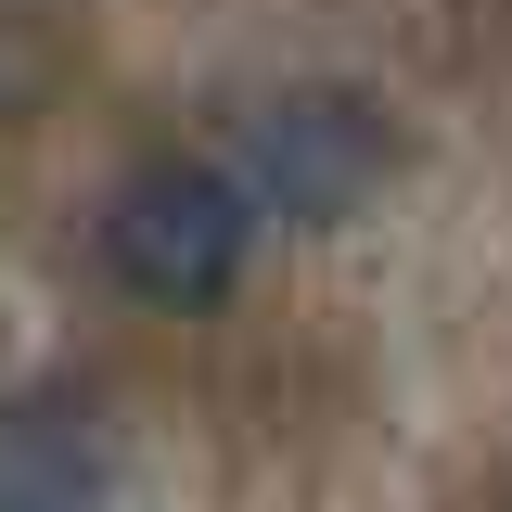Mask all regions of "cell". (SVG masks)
<instances>
[{
  "instance_id": "7a4b0ae2",
  "label": "cell",
  "mask_w": 512,
  "mask_h": 512,
  "mask_svg": "<svg viewBox=\"0 0 512 512\" xmlns=\"http://www.w3.org/2000/svg\"><path fill=\"white\" fill-rule=\"evenodd\" d=\"M244 180H256L269 218L333 231V218H359V205L397 180V128H384L359 90H282V103L244 116Z\"/></svg>"
},
{
  "instance_id": "3957f363",
  "label": "cell",
  "mask_w": 512,
  "mask_h": 512,
  "mask_svg": "<svg viewBox=\"0 0 512 512\" xmlns=\"http://www.w3.org/2000/svg\"><path fill=\"white\" fill-rule=\"evenodd\" d=\"M116 500V436L90 397H0V512H103Z\"/></svg>"
},
{
  "instance_id": "6da1fadb",
  "label": "cell",
  "mask_w": 512,
  "mask_h": 512,
  "mask_svg": "<svg viewBox=\"0 0 512 512\" xmlns=\"http://www.w3.org/2000/svg\"><path fill=\"white\" fill-rule=\"evenodd\" d=\"M256 180L244 167H205V154H154L128 167L103 205V269H116L141 308H218L256 256Z\"/></svg>"
}]
</instances>
